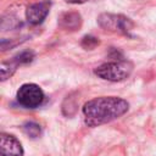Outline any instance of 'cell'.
Masks as SVG:
<instances>
[{
  "instance_id": "3957f363",
  "label": "cell",
  "mask_w": 156,
  "mask_h": 156,
  "mask_svg": "<svg viewBox=\"0 0 156 156\" xmlns=\"http://www.w3.org/2000/svg\"><path fill=\"white\" fill-rule=\"evenodd\" d=\"M44 100V93L37 84H23L18 91H17V101L20 105L28 107V108H35L38 107Z\"/></svg>"
},
{
  "instance_id": "7a4b0ae2",
  "label": "cell",
  "mask_w": 156,
  "mask_h": 156,
  "mask_svg": "<svg viewBox=\"0 0 156 156\" xmlns=\"http://www.w3.org/2000/svg\"><path fill=\"white\" fill-rule=\"evenodd\" d=\"M132 69H133V65L128 61L107 62V63L99 66L95 69V74L106 80L119 82L129 77Z\"/></svg>"
},
{
  "instance_id": "5b68a950",
  "label": "cell",
  "mask_w": 156,
  "mask_h": 156,
  "mask_svg": "<svg viewBox=\"0 0 156 156\" xmlns=\"http://www.w3.org/2000/svg\"><path fill=\"white\" fill-rule=\"evenodd\" d=\"M0 152L1 156H23L21 143L13 135L5 133L0 135Z\"/></svg>"
},
{
  "instance_id": "6da1fadb",
  "label": "cell",
  "mask_w": 156,
  "mask_h": 156,
  "mask_svg": "<svg viewBox=\"0 0 156 156\" xmlns=\"http://www.w3.org/2000/svg\"><path fill=\"white\" fill-rule=\"evenodd\" d=\"M128 102L116 96H101L89 100L83 106L84 122L89 127H96L111 122L128 111Z\"/></svg>"
},
{
  "instance_id": "30bf717a",
  "label": "cell",
  "mask_w": 156,
  "mask_h": 156,
  "mask_svg": "<svg viewBox=\"0 0 156 156\" xmlns=\"http://www.w3.org/2000/svg\"><path fill=\"white\" fill-rule=\"evenodd\" d=\"M99 44V40L94 37H84L82 41V46L85 49H93Z\"/></svg>"
},
{
  "instance_id": "9c48e42d",
  "label": "cell",
  "mask_w": 156,
  "mask_h": 156,
  "mask_svg": "<svg viewBox=\"0 0 156 156\" xmlns=\"http://www.w3.org/2000/svg\"><path fill=\"white\" fill-rule=\"evenodd\" d=\"M15 67H16V66L11 65L10 62H9V63L2 62V63H1V68H0V71H1V79L5 80L6 78H9V77L13 73V71L16 69Z\"/></svg>"
},
{
  "instance_id": "277c9868",
  "label": "cell",
  "mask_w": 156,
  "mask_h": 156,
  "mask_svg": "<svg viewBox=\"0 0 156 156\" xmlns=\"http://www.w3.org/2000/svg\"><path fill=\"white\" fill-rule=\"evenodd\" d=\"M99 23L104 28L118 32H127L132 27V22L129 21V18L119 15H102L99 18Z\"/></svg>"
},
{
  "instance_id": "52a82bcc",
  "label": "cell",
  "mask_w": 156,
  "mask_h": 156,
  "mask_svg": "<svg viewBox=\"0 0 156 156\" xmlns=\"http://www.w3.org/2000/svg\"><path fill=\"white\" fill-rule=\"evenodd\" d=\"M60 23L62 27L68 28V29H74L77 27H79L80 24V16L76 12H68L61 16L60 18Z\"/></svg>"
},
{
  "instance_id": "8fae6325",
  "label": "cell",
  "mask_w": 156,
  "mask_h": 156,
  "mask_svg": "<svg viewBox=\"0 0 156 156\" xmlns=\"http://www.w3.org/2000/svg\"><path fill=\"white\" fill-rule=\"evenodd\" d=\"M67 2H84V1H87V0H66Z\"/></svg>"
},
{
  "instance_id": "ba28073f",
  "label": "cell",
  "mask_w": 156,
  "mask_h": 156,
  "mask_svg": "<svg viewBox=\"0 0 156 156\" xmlns=\"http://www.w3.org/2000/svg\"><path fill=\"white\" fill-rule=\"evenodd\" d=\"M23 129L26 132V134H28L29 136L32 138H37L40 135V127L37 124V123H33V122H29V123H26L23 126Z\"/></svg>"
},
{
  "instance_id": "8992f818",
  "label": "cell",
  "mask_w": 156,
  "mask_h": 156,
  "mask_svg": "<svg viewBox=\"0 0 156 156\" xmlns=\"http://www.w3.org/2000/svg\"><path fill=\"white\" fill-rule=\"evenodd\" d=\"M50 10V2L49 1H40L30 5L26 11V17L29 23L32 24H39L41 23L45 17L48 16Z\"/></svg>"
}]
</instances>
